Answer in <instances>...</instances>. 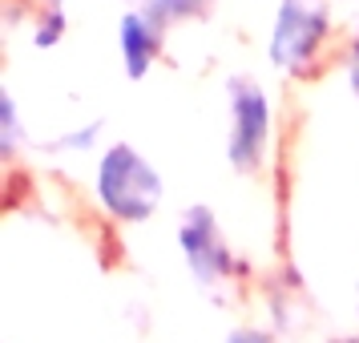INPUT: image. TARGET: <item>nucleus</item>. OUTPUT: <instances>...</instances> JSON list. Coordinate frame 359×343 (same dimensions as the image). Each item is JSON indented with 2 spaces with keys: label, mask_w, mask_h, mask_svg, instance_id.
I'll list each match as a JSON object with an SVG mask.
<instances>
[{
  "label": "nucleus",
  "mask_w": 359,
  "mask_h": 343,
  "mask_svg": "<svg viewBox=\"0 0 359 343\" xmlns=\"http://www.w3.org/2000/svg\"><path fill=\"white\" fill-rule=\"evenodd\" d=\"M20 142H25V121H20V105L13 89H0V158L13 162Z\"/></svg>",
  "instance_id": "obj_7"
},
{
  "label": "nucleus",
  "mask_w": 359,
  "mask_h": 343,
  "mask_svg": "<svg viewBox=\"0 0 359 343\" xmlns=\"http://www.w3.org/2000/svg\"><path fill=\"white\" fill-rule=\"evenodd\" d=\"M327 36H331V13L323 0H278L266 57L278 73L303 77L319 65Z\"/></svg>",
  "instance_id": "obj_3"
},
{
  "label": "nucleus",
  "mask_w": 359,
  "mask_h": 343,
  "mask_svg": "<svg viewBox=\"0 0 359 343\" xmlns=\"http://www.w3.org/2000/svg\"><path fill=\"white\" fill-rule=\"evenodd\" d=\"M93 198H97V206L105 210L109 222L146 227L149 218L162 210L165 182L137 146L114 142V146H105V154L97 158V170H93Z\"/></svg>",
  "instance_id": "obj_1"
},
{
  "label": "nucleus",
  "mask_w": 359,
  "mask_h": 343,
  "mask_svg": "<svg viewBox=\"0 0 359 343\" xmlns=\"http://www.w3.org/2000/svg\"><path fill=\"white\" fill-rule=\"evenodd\" d=\"M146 4L165 20V25H174V20H190V17H198V13L206 8V0H146Z\"/></svg>",
  "instance_id": "obj_9"
},
{
  "label": "nucleus",
  "mask_w": 359,
  "mask_h": 343,
  "mask_svg": "<svg viewBox=\"0 0 359 343\" xmlns=\"http://www.w3.org/2000/svg\"><path fill=\"white\" fill-rule=\"evenodd\" d=\"M101 130H105L101 121H85V126H77V130L61 133V137L53 142V149H57V154H77V158H85V154H93V149H97Z\"/></svg>",
  "instance_id": "obj_8"
},
{
  "label": "nucleus",
  "mask_w": 359,
  "mask_h": 343,
  "mask_svg": "<svg viewBox=\"0 0 359 343\" xmlns=\"http://www.w3.org/2000/svg\"><path fill=\"white\" fill-rule=\"evenodd\" d=\"M137 4H146V0H137Z\"/></svg>",
  "instance_id": "obj_12"
},
{
  "label": "nucleus",
  "mask_w": 359,
  "mask_h": 343,
  "mask_svg": "<svg viewBox=\"0 0 359 343\" xmlns=\"http://www.w3.org/2000/svg\"><path fill=\"white\" fill-rule=\"evenodd\" d=\"M69 36V13L65 0H45L33 13V29H29V41H33L36 53H53L61 41Z\"/></svg>",
  "instance_id": "obj_6"
},
{
  "label": "nucleus",
  "mask_w": 359,
  "mask_h": 343,
  "mask_svg": "<svg viewBox=\"0 0 359 343\" xmlns=\"http://www.w3.org/2000/svg\"><path fill=\"white\" fill-rule=\"evenodd\" d=\"M174 238H178L186 271L198 278L202 291H214V287H222V283H230L234 275L246 271V262H234L230 246L222 243V227H218V214L210 206H190L178 218Z\"/></svg>",
  "instance_id": "obj_4"
},
{
  "label": "nucleus",
  "mask_w": 359,
  "mask_h": 343,
  "mask_svg": "<svg viewBox=\"0 0 359 343\" xmlns=\"http://www.w3.org/2000/svg\"><path fill=\"white\" fill-rule=\"evenodd\" d=\"M165 25L149 4H137L130 13H121L117 20V53H121V73L130 81H146L149 69L158 65L165 45Z\"/></svg>",
  "instance_id": "obj_5"
},
{
  "label": "nucleus",
  "mask_w": 359,
  "mask_h": 343,
  "mask_svg": "<svg viewBox=\"0 0 359 343\" xmlns=\"http://www.w3.org/2000/svg\"><path fill=\"white\" fill-rule=\"evenodd\" d=\"M347 85H351V97L359 101V29L347 41Z\"/></svg>",
  "instance_id": "obj_10"
},
{
  "label": "nucleus",
  "mask_w": 359,
  "mask_h": 343,
  "mask_svg": "<svg viewBox=\"0 0 359 343\" xmlns=\"http://www.w3.org/2000/svg\"><path fill=\"white\" fill-rule=\"evenodd\" d=\"M226 343H275V339H271L262 327H234L226 335Z\"/></svg>",
  "instance_id": "obj_11"
},
{
  "label": "nucleus",
  "mask_w": 359,
  "mask_h": 343,
  "mask_svg": "<svg viewBox=\"0 0 359 343\" xmlns=\"http://www.w3.org/2000/svg\"><path fill=\"white\" fill-rule=\"evenodd\" d=\"M230 130H226V162L238 174H259L271 158L275 142V105L271 93L255 77H230L226 81Z\"/></svg>",
  "instance_id": "obj_2"
}]
</instances>
